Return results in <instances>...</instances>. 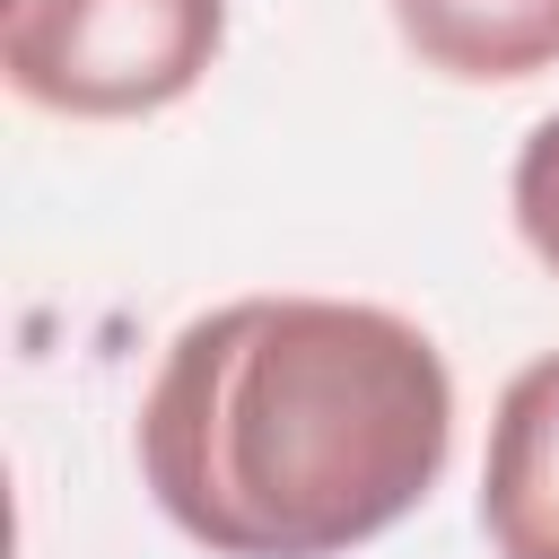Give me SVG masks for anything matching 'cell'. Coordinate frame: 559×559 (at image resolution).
Instances as JSON below:
<instances>
[{"label":"cell","instance_id":"obj_1","mask_svg":"<svg viewBox=\"0 0 559 559\" xmlns=\"http://www.w3.org/2000/svg\"><path fill=\"white\" fill-rule=\"evenodd\" d=\"M454 454V376L393 306L236 297L192 314L140 402V480L210 559H349Z\"/></svg>","mask_w":559,"mask_h":559},{"label":"cell","instance_id":"obj_2","mask_svg":"<svg viewBox=\"0 0 559 559\" xmlns=\"http://www.w3.org/2000/svg\"><path fill=\"white\" fill-rule=\"evenodd\" d=\"M227 44V0H9L0 70L70 122H140L183 105Z\"/></svg>","mask_w":559,"mask_h":559},{"label":"cell","instance_id":"obj_3","mask_svg":"<svg viewBox=\"0 0 559 559\" xmlns=\"http://www.w3.org/2000/svg\"><path fill=\"white\" fill-rule=\"evenodd\" d=\"M480 533L498 559H559V349L515 367L480 454Z\"/></svg>","mask_w":559,"mask_h":559},{"label":"cell","instance_id":"obj_4","mask_svg":"<svg viewBox=\"0 0 559 559\" xmlns=\"http://www.w3.org/2000/svg\"><path fill=\"white\" fill-rule=\"evenodd\" d=\"M393 26L463 87H507L559 61V0H393Z\"/></svg>","mask_w":559,"mask_h":559},{"label":"cell","instance_id":"obj_5","mask_svg":"<svg viewBox=\"0 0 559 559\" xmlns=\"http://www.w3.org/2000/svg\"><path fill=\"white\" fill-rule=\"evenodd\" d=\"M507 201H515V236L533 245V262H542V271H559V114H550V122H533V140L515 148Z\"/></svg>","mask_w":559,"mask_h":559}]
</instances>
